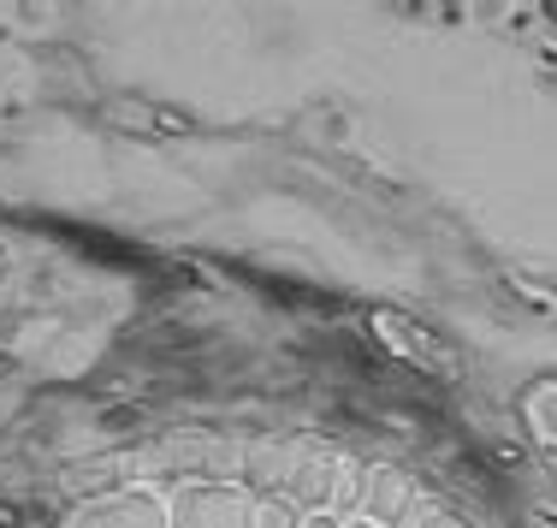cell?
I'll use <instances>...</instances> for the list:
<instances>
[{
	"label": "cell",
	"mask_w": 557,
	"mask_h": 528,
	"mask_svg": "<svg viewBox=\"0 0 557 528\" xmlns=\"http://www.w3.org/2000/svg\"><path fill=\"white\" fill-rule=\"evenodd\" d=\"M368 333H374L397 363L421 368V374H433V380H457L462 374L457 345H445V333H433V327L409 321V315H397V309H374L368 315Z\"/></svg>",
	"instance_id": "6da1fadb"
},
{
	"label": "cell",
	"mask_w": 557,
	"mask_h": 528,
	"mask_svg": "<svg viewBox=\"0 0 557 528\" xmlns=\"http://www.w3.org/2000/svg\"><path fill=\"white\" fill-rule=\"evenodd\" d=\"M409 475L404 469H368L362 475V523L374 528H397L409 517Z\"/></svg>",
	"instance_id": "277c9868"
},
{
	"label": "cell",
	"mask_w": 557,
	"mask_h": 528,
	"mask_svg": "<svg viewBox=\"0 0 557 528\" xmlns=\"http://www.w3.org/2000/svg\"><path fill=\"white\" fill-rule=\"evenodd\" d=\"M256 528H302V511L285 499H256Z\"/></svg>",
	"instance_id": "5b68a950"
},
{
	"label": "cell",
	"mask_w": 557,
	"mask_h": 528,
	"mask_svg": "<svg viewBox=\"0 0 557 528\" xmlns=\"http://www.w3.org/2000/svg\"><path fill=\"white\" fill-rule=\"evenodd\" d=\"M65 528H172V517H166V493H154V487H119V493L84 499L65 517Z\"/></svg>",
	"instance_id": "3957f363"
},
{
	"label": "cell",
	"mask_w": 557,
	"mask_h": 528,
	"mask_svg": "<svg viewBox=\"0 0 557 528\" xmlns=\"http://www.w3.org/2000/svg\"><path fill=\"white\" fill-rule=\"evenodd\" d=\"M302 528H344L333 511H309V517H302Z\"/></svg>",
	"instance_id": "8992f818"
},
{
	"label": "cell",
	"mask_w": 557,
	"mask_h": 528,
	"mask_svg": "<svg viewBox=\"0 0 557 528\" xmlns=\"http://www.w3.org/2000/svg\"><path fill=\"white\" fill-rule=\"evenodd\" d=\"M172 528H256V499L232 481H184L166 493Z\"/></svg>",
	"instance_id": "7a4b0ae2"
},
{
	"label": "cell",
	"mask_w": 557,
	"mask_h": 528,
	"mask_svg": "<svg viewBox=\"0 0 557 528\" xmlns=\"http://www.w3.org/2000/svg\"><path fill=\"white\" fill-rule=\"evenodd\" d=\"M344 528H374V523H344Z\"/></svg>",
	"instance_id": "52a82bcc"
}]
</instances>
